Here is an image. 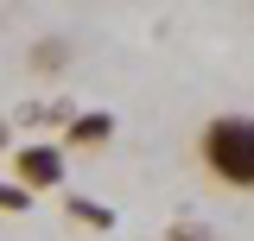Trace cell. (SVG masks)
Segmentation results:
<instances>
[{
    "instance_id": "5",
    "label": "cell",
    "mask_w": 254,
    "mask_h": 241,
    "mask_svg": "<svg viewBox=\"0 0 254 241\" xmlns=\"http://www.w3.org/2000/svg\"><path fill=\"white\" fill-rule=\"evenodd\" d=\"M172 241H216V235H210V229H190V222H178V229H172Z\"/></svg>"
},
{
    "instance_id": "2",
    "label": "cell",
    "mask_w": 254,
    "mask_h": 241,
    "mask_svg": "<svg viewBox=\"0 0 254 241\" xmlns=\"http://www.w3.org/2000/svg\"><path fill=\"white\" fill-rule=\"evenodd\" d=\"M19 178L26 184H58L64 178V152L58 146H26L19 152Z\"/></svg>"
},
{
    "instance_id": "1",
    "label": "cell",
    "mask_w": 254,
    "mask_h": 241,
    "mask_svg": "<svg viewBox=\"0 0 254 241\" xmlns=\"http://www.w3.org/2000/svg\"><path fill=\"white\" fill-rule=\"evenodd\" d=\"M203 172L229 190H254V115H210L197 133Z\"/></svg>"
},
{
    "instance_id": "4",
    "label": "cell",
    "mask_w": 254,
    "mask_h": 241,
    "mask_svg": "<svg viewBox=\"0 0 254 241\" xmlns=\"http://www.w3.org/2000/svg\"><path fill=\"white\" fill-rule=\"evenodd\" d=\"M70 216H76V222H89V229H115V216L102 210V203H83V197H70Z\"/></svg>"
},
{
    "instance_id": "6",
    "label": "cell",
    "mask_w": 254,
    "mask_h": 241,
    "mask_svg": "<svg viewBox=\"0 0 254 241\" xmlns=\"http://www.w3.org/2000/svg\"><path fill=\"white\" fill-rule=\"evenodd\" d=\"M0 210H26V190H13V184H0Z\"/></svg>"
},
{
    "instance_id": "3",
    "label": "cell",
    "mask_w": 254,
    "mask_h": 241,
    "mask_svg": "<svg viewBox=\"0 0 254 241\" xmlns=\"http://www.w3.org/2000/svg\"><path fill=\"white\" fill-rule=\"evenodd\" d=\"M108 133H115V120H108V115H83L76 127H70V140H76V146H102Z\"/></svg>"
},
{
    "instance_id": "7",
    "label": "cell",
    "mask_w": 254,
    "mask_h": 241,
    "mask_svg": "<svg viewBox=\"0 0 254 241\" xmlns=\"http://www.w3.org/2000/svg\"><path fill=\"white\" fill-rule=\"evenodd\" d=\"M0 140H6V133H0Z\"/></svg>"
}]
</instances>
